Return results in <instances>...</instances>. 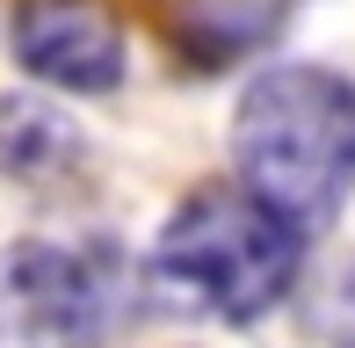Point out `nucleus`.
Segmentation results:
<instances>
[{"mask_svg":"<svg viewBox=\"0 0 355 348\" xmlns=\"http://www.w3.org/2000/svg\"><path fill=\"white\" fill-rule=\"evenodd\" d=\"M297 261L304 232L283 225L268 203H254L247 189H196L153 247V290L174 312L247 327L290 297Z\"/></svg>","mask_w":355,"mask_h":348,"instance_id":"obj_2","label":"nucleus"},{"mask_svg":"<svg viewBox=\"0 0 355 348\" xmlns=\"http://www.w3.org/2000/svg\"><path fill=\"white\" fill-rule=\"evenodd\" d=\"M290 0H182V51L196 66H232L239 51L276 37Z\"/></svg>","mask_w":355,"mask_h":348,"instance_id":"obj_5","label":"nucleus"},{"mask_svg":"<svg viewBox=\"0 0 355 348\" xmlns=\"http://www.w3.org/2000/svg\"><path fill=\"white\" fill-rule=\"evenodd\" d=\"M66 160H80L73 123H58L44 102H0V167L22 182H51Z\"/></svg>","mask_w":355,"mask_h":348,"instance_id":"obj_6","label":"nucleus"},{"mask_svg":"<svg viewBox=\"0 0 355 348\" xmlns=\"http://www.w3.org/2000/svg\"><path fill=\"white\" fill-rule=\"evenodd\" d=\"M312 327H319V341H327V348H355V254L341 261V276L319 290Z\"/></svg>","mask_w":355,"mask_h":348,"instance_id":"obj_7","label":"nucleus"},{"mask_svg":"<svg viewBox=\"0 0 355 348\" xmlns=\"http://www.w3.org/2000/svg\"><path fill=\"white\" fill-rule=\"evenodd\" d=\"M232 160L283 225H327L355 189V80L327 66L261 73L232 116Z\"/></svg>","mask_w":355,"mask_h":348,"instance_id":"obj_1","label":"nucleus"},{"mask_svg":"<svg viewBox=\"0 0 355 348\" xmlns=\"http://www.w3.org/2000/svg\"><path fill=\"white\" fill-rule=\"evenodd\" d=\"M109 276L94 254L22 240L0 254V348H102Z\"/></svg>","mask_w":355,"mask_h":348,"instance_id":"obj_3","label":"nucleus"},{"mask_svg":"<svg viewBox=\"0 0 355 348\" xmlns=\"http://www.w3.org/2000/svg\"><path fill=\"white\" fill-rule=\"evenodd\" d=\"M15 58L44 87L109 94L123 80V29L94 0H22L15 8Z\"/></svg>","mask_w":355,"mask_h":348,"instance_id":"obj_4","label":"nucleus"}]
</instances>
